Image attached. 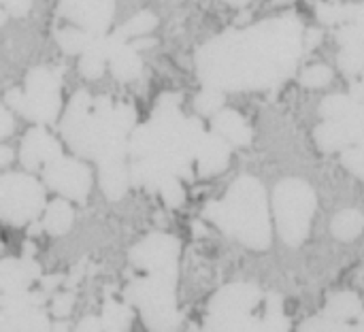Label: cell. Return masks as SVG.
<instances>
[{
    "instance_id": "6da1fadb",
    "label": "cell",
    "mask_w": 364,
    "mask_h": 332,
    "mask_svg": "<svg viewBox=\"0 0 364 332\" xmlns=\"http://www.w3.org/2000/svg\"><path fill=\"white\" fill-rule=\"evenodd\" d=\"M303 53V23L294 15L228 30L196 53V73L205 87L252 92L286 81Z\"/></svg>"
},
{
    "instance_id": "7a4b0ae2",
    "label": "cell",
    "mask_w": 364,
    "mask_h": 332,
    "mask_svg": "<svg viewBox=\"0 0 364 332\" xmlns=\"http://www.w3.org/2000/svg\"><path fill=\"white\" fill-rule=\"evenodd\" d=\"M179 100L177 94L160 96L151 119L130 134V181L139 188L160 190L171 177H190L205 128L198 119L181 115Z\"/></svg>"
},
{
    "instance_id": "3957f363",
    "label": "cell",
    "mask_w": 364,
    "mask_h": 332,
    "mask_svg": "<svg viewBox=\"0 0 364 332\" xmlns=\"http://www.w3.org/2000/svg\"><path fill=\"white\" fill-rule=\"evenodd\" d=\"M62 134L70 149L98 164L126 160L130 134L136 128V111L130 105H113L111 98H90L77 92L62 117Z\"/></svg>"
},
{
    "instance_id": "277c9868",
    "label": "cell",
    "mask_w": 364,
    "mask_h": 332,
    "mask_svg": "<svg viewBox=\"0 0 364 332\" xmlns=\"http://www.w3.org/2000/svg\"><path fill=\"white\" fill-rule=\"evenodd\" d=\"M205 218L252 250L271 245V218L267 192L256 177H239L226 192L224 200L205 207Z\"/></svg>"
},
{
    "instance_id": "5b68a950",
    "label": "cell",
    "mask_w": 364,
    "mask_h": 332,
    "mask_svg": "<svg viewBox=\"0 0 364 332\" xmlns=\"http://www.w3.org/2000/svg\"><path fill=\"white\" fill-rule=\"evenodd\" d=\"M175 273H147L126 288V301L141 309L143 322L151 332H173L179 324L175 299Z\"/></svg>"
},
{
    "instance_id": "8992f818",
    "label": "cell",
    "mask_w": 364,
    "mask_h": 332,
    "mask_svg": "<svg viewBox=\"0 0 364 332\" xmlns=\"http://www.w3.org/2000/svg\"><path fill=\"white\" fill-rule=\"evenodd\" d=\"M316 192L303 179H284L273 192V213L279 237L286 245L299 247L311 228L316 213Z\"/></svg>"
},
{
    "instance_id": "52a82bcc",
    "label": "cell",
    "mask_w": 364,
    "mask_h": 332,
    "mask_svg": "<svg viewBox=\"0 0 364 332\" xmlns=\"http://www.w3.org/2000/svg\"><path fill=\"white\" fill-rule=\"evenodd\" d=\"M60 85L62 79L55 70L38 66L26 77L23 90H9L4 102L30 122L51 124L60 113Z\"/></svg>"
},
{
    "instance_id": "ba28073f",
    "label": "cell",
    "mask_w": 364,
    "mask_h": 332,
    "mask_svg": "<svg viewBox=\"0 0 364 332\" xmlns=\"http://www.w3.org/2000/svg\"><path fill=\"white\" fill-rule=\"evenodd\" d=\"M45 207L41 183L23 173H9L0 179V218L11 226H26Z\"/></svg>"
},
{
    "instance_id": "9c48e42d",
    "label": "cell",
    "mask_w": 364,
    "mask_h": 332,
    "mask_svg": "<svg viewBox=\"0 0 364 332\" xmlns=\"http://www.w3.org/2000/svg\"><path fill=\"white\" fill-rule=\"evenodd\" d=\"M43 177L45 183L55 190L58 194L77 200V203H85L90 188H92V175L90 168L85 164H81L79 160L73 158H58L51 164H47L43 168Z\"/></svg>"
},
{
    "instance_id": "30bf717a",
    "label": "cell",
    "mask_w": 364,
    "mask_h": 332,
    "mask_svg": "<svg viewBox=\"0 0 364 332\" xmlns=\"http://www.w3.org/2000/svg\"><path fill=\"white\" fill-rule=\"evenodd\" d=\"M130 260L145 273H175L179 262V241L171 235H149L132 252Z\"/></svg>"
},
{
    "instance_id": "8fae6325",
    "label": "cell",
    "mask_w": 364,
    "mask_h": 332,
    "mask_svg": "<svg viewBox=\"0 0 364 332\" xmlns=\"http://www.w3.org/2000/svg\"><path fill=\"white\" fill-rule=\"evenodd\" d=\"M58 13L81 30L98 36L107 34L113 21L115 0H58Z\"/></svg>"
},
{
    "instance_id": "7c38bea8",
    "label": "cell",
    "mask_w": 364,
    "mask_h": 332,
    "mask_svg": "<svg viewBox=\"0 0 364 332\" xmlns=\"http://www.w3.org/2000/svg\"><path fill=\"white\" fill-rule=\"evenodd\" d=\"M58 158H62V147L45 128L36 126V128L28 130V134L21 141V149H19V160L26 168H30V171L45 168L47 164H51Z\"/></svg>"
},
{
    "instance_id": "4fadbf2b",
    "label": "cell",
    "mask_w": 364,
    "mask_h": 332,
    "mask_svg": "<svg viewBox=\"0 0 364 332\" xmlns=\"http://www.w3.org/2000/svg\"><path fill=\"white\" fill-rule=\"evenodd\" d=\"M262 301V292L250 284H230L215 292L209 314H254Z\"/></svg>"
},
{
    "instance_id": "5bb4252c",
    "label": "cell",
    "mask_w": 364,
    "mask_h": 332,
    "mask_svg": "<svg viewBox=\"0 0 364 332\" xmlns=\"http://www.w3.org/2000/svg\"><path fill=\"white\" fill-rule=\"evenodd\" d=\"M230 160V143L222 139L220 134L205 132L198 154H196V164H198V175L200 177H213L222 173L228 166Z\"/></svg>"
},
{
    "instance_id": "9a60e30c",
    "label": "cell",
    "mask_w": 364,
    "mask_h": 332,
    "mask_svg": "<svg viewBox=\"0 0 364 332\" xmlns=\"http://www.w3.org/2000/svg\"><path fill=\"white\" fill-rule=\"evenodd\" d=\"M41 269L38 264L30 258L23 256L21 260H4L0 264V288L2 294H19L30 288L34 279H38Z\"/></svg>"
},
{
    "instance_id": "2e32d148",
    "label": "cell",
    "mask_w": 364,
    "mask_h": 332,
    "mask_svg": "<svg viewBox=\"0 0 364 332\" xmlns=\"http://www.w3.org/2000/svg\"><path fill=\"white\" fill-rule=\"evenodd\" d=\"M211 130L215 134H220L222 139H226L230 145H239V147H245L252 143V128L250 124L245 122V117L232 109H222L218 115H213L211 119Z\"/></svg>"
},
{
    "instance_id": "e0dca14e",
    "label": "cell",
    "mask_w": 364,
    "mask_h": 332,
    "mask_svg": "<svg viewBox=\"0 0 364 332\" xmlns=\"http://www.w3.org/2000/svg\"><path fill=\"white\" fill-rule=\"evenodd\" d=\"M316 143L322 151L326 154H335V151H346L350 147H354V139L352 132L348 128L346 122L341 119H324V124H320L316 128Z\"/></svg>"
},
{
    "instance_id": "ac0fdd59",
    "label": "cell",
    "mask_w": 364,
    "mask_h": 332,
    "mask_svg": "<svg viewBox=\"0 0 364 332\" xmlns=\"http://www.w3.org/2000/svg\"><path fill=\"white\" fill-rule=\"evenodd\" d=\"M109 66H111L113 77L122 83L134 81L143 73V60L139 58V49L132 43L117 45L109 58Z\"/></svg>"
},
{
    "instance_id": "d6986e66",
    "label": "cell",
    "mask_w": 364,
    "mask_h": 332,
    "mask_svg": "<svg viewBox=\"0 0 364 332\" xmlns=\"http://www.w3.org/2000/svg\"><path fill=\"white\" fill-rule=\"evenodd\" d=\"M100 166V186L107 198L119 200L126 192L130 181V168L126 166V160H109L98 164Z\"/></svg>"
},
{
    "instance_id": "ffe728a7",
    "label": "cell",
    "mask_w": 364,
    "mask_h": 332,
    "mask_svg": "<svg viewBox=\"0 0 364 332\" xmlns=\"http://www.w3.org/2000/svg\"><path fill=\"white\" fill-rule=\"evenodd\" d=\"M324 316L339 322H354L363 318V303L354 292H339L326 303Z\"/></svg>"
},
{
    "instance_id": "44dd1931",
    "label": "cell",
    "mask_w": 364,
    "mask_h": 332,
    "mask_svg": "<svg viewBox=\"0 0 364 332\" xmlns=\"http://www.w3.org/2000/svg\"><path fill=\"white\" fill-rule=\"evenodd\" d=\"M318 19L328 26H346L364 15V4H318Z\"/></svg>"
},
{
    "instance_id": "7402d4cb",
    "label": "cell",
    "mask_w": 364,
    "mask_h": 332,
    "mask_svg": "<svg viewBox=\"0 0 364 332\" xmlns=\"http://www.w3.org/2000/svg\"><path fill=\"white\" fill-rule=\"evenodd\" d=\"M252 332H288V318L284 314L282 296H277V294L269 296L267 311L260 320L256 318Z\"/></svg>"
},
{
    "instance_id": "603a6c76",
    "label": "cell",
    "mask_w": 364,
    "mask_h": 332,
    "mask_svg": "<svg viewBox=\"0 0 364 332\" xmlns=\"http://www.w3.org/2000/svg\"><path fill=\"white\" fill-rule=\"evenodd\" d=\"M73 224V209L66 200H53L47 211H45V218H43V228L49 232V235H64L68 232Z\"/></svg>"
},
{
    "instance_id": "cb8c5ba5",
    "label": "cell",
    "mask_w": 364,
    "mask_h": 332,
    "mask_svg": "<svg viewBox=\"0 0 364 332\" xmlns=\"http://www.w3.org/2000/svg\"><path fill=\"white\" fill-rule=\"evenodd\" d=\"M333 235L339 241H354L364 230V215L358 209H346L335 215L333 220Z\"/></svg>"
},
{
    "instance_id": "d4e9b609",
    "label": "cell",
    "mask_w": 364,
    "mask_h": 332,
    "mask_svg": "<svg viewBox=\"0 0 364 332\" xmlns=\"http://www.w3.org/2000/svg\"><path fill=\"white\" fill-rule=\"evenodd\" d=\"M102 331L105 332H128L130 322H132V309L126 307L124 303L107 301L102 307Z\"/></svg>"
},
{
    "instance_id": "484cf974",
    "label": "cell",
    "mask_w": 364,
    "mask_h": 332,
    "mask_svg": "<svg viewBox=\"0 0 364 332\" xmlns=\"http://www.w3.org/2000/svg\"><path fill=\"white\" fill-rule=\"evenodd\" d=\"M96 34H90L85 30H75V28H62L55 32V43L60 45V49L64 53H70V55H83L92 41H94Z\"/></svg>"
},
{
    "instance_id": "4316f807",
    "label": "cell",
    "mask_w": 364,
    "mask_h": 332,
    "mask_svg": "<svg viewBox=\"0 0 364 332\" xmlns=\"http://www.w3.org/2000/svg\"><path fill=\"white\" fill-rule=\"evenodd\" d=\"M299 332H364V318H358L354 322H339L322 314L307 320Z\"/></svg>"
},
{
    "instance_id": "83f0119b",
    "label": "cell",
    "mask_w": 364,
    "mask_h": 332,
    "mask_svg": "<svg viewBox=\"0 0 364 332\" xmlns=\"http://www.w3.org/2000/svg\"><path fill=\"white\" fill-rule=\"evenodd\" d=\"M156 26H158V17H156L151 11H141V13H136L134 17H130L126 23H122V26L115 30V34H117L119 38H124V41L130 43V38L143 36V34L151 32Z\"/></svg>"
},
{
    "instance_id": "f1b7e54d",
    "label": "cell",
    "mask_w": 364,
    "mask_h": 332,
    "mask_svg": "<svg viewBox=\"0 0 364 332\" xmlns=\"http://www.w3.org/2000/svg\"><path fill=\"white\" fill-rule=\"evenodd\" d=\"M356 105H358V100H354L350 94L348 96L346 94H333V96L322 100L320 113L324 119H346L354 111Z\"/></svg>"
},
{
    "instance_id": "f546056e",
    "label": "cell",
    "mask_w": 364,
    "mask_h": 332,
    "mask_svg": "<svg viewBox=\"0 0 364 332\" xmlns=\"http://www.w3.org/2000/svg\"><path fill=\"white\" fill-rule=\"evenodd\" d=\"M194 107L200 115H218L224 107V92L215 87H203V92L194 98Z\"/></svg>"
},
{
    "instance_id": "4dcf8cb0",
    "label": "cell",
    "mask_w": 364,
    "mask_h": 332,
    "mask_svg": "<svg viewBox=\"0 0 364 332\" xmlns=\"http://www.w3.org/2000/svg\"><path fill=\"white\" fill-rule=\"evenodd\" d=\"M337 41L341 47H356V49H364V15L360 19L346 23L339 28L337 32Z\"/></svg>"
},
{
    "instance_id": "1f68e13d",
    "label": "cell",
    "mask_w": 364,
    "mask_h": 332,
    "mask_svg": "<svg viewBox=\"0 0 364 332\" xmlns=\"http://www.w3.org/2000/svg\"><path fill=\"white\" fill-rule=\"evenodd\" d=\"M339 68L348 77H356V75L364 73V49L341 47V51H339Z\"/></svg>"
},
{
    "instance_id": "d6a6232c",
    "label": "cell",
    "mask_w": 364,
    "mask_h": 332,
    "mask_svg": "<svg viewBox=\"0 0 364 332\" xmlns=\"http://www.w3.org/2000/svg\"><path fill=\"white\" fill-rule=\"evenodd\" d=\"M105 64H107V58H102L94 49H87L79 60V70L85 79H98L105 73Z\"/></svg>"
},
{
    "instance_id": "836d02e7",
    "label": "cell",
    "mask_w": 364,
    "mask_h": 332,
    "mask_svg": "<svg viewBox=\"0 0 364 332\" xmlns=\"http://www.w3.org/2000/svg\"><path fill=\"white\" fill-rule=\"evenodd\" d=\"M331 81H333V73L328 66H311L301 75V83L311 90H320V87L328 85Z\"/></svg>"
},
{
    "instance_id": "e575fe53",
    "label": "cell",
    "mask_w": 364,
    "mask_h": 332,
    "mask_svg": "<svg viewBox=\"0 0 364 332\" xmlns=\"http://www.w3.org/2000/svg\"><path fill=\"white\" fill-rule=\"evenodd\" d=\"M341 122H346V124H348V128H350V132H352V139H354V145L364 147V105L363 102H358V105L354 107V111H352L346 119H341Z\"/></svg>"
},
{
    "instance_id": "d590c367",
    "label": "cell",
    "mask_w": 364,
    "mask_h": 332,
    "mask_svg": "<svg viewBox=\"0 0 364 332\" xmlns=\"http://www.w3.org/2000/svg\"><path fill=\"white\" fill-rule=\"evenodd\" d=\"M341 162H343V166H346L352 175H356L358 179H363L364 181V147L354 145V147L346 149V151L341 154Z\"/></svg>"
},
{
    "instance_id": "8d00e7d4",
    "label": "cell",
    "mask_w": 364,
    "mask_h": 332,
    "mask_svg": "<svg viewBox=\"0 0 364 332\" xmlns=\"http://www.w3.org/2000/svg\"><path fill=\"white\" fill-rule=\"evenodd\" d=\"M160 196H162V200L168 205V207H179L181 203H183V198H186V194H183V188H181V183H179V177H171V179H166L162 186H160Z\"/></svg>"
},
{
    "instance_id": "74e56055",
    "label": "cell",
    "mask_w": 364,
    "mask_h": 332,
    "mask_svg": "<svg viewBox=\"0 0 364 332\" xmlns=\"http://www.w3.org/2000/svg\"><path fill=\"white\" fill-rule=\"evenodd\" d=\"M2 4H4V13L13 17H23L32 9V0H2Z\"/></svg>"
},
{
    "instance_id": "f35d334b",
    "label": "cell",
    "mask_w": 364,
    "mask_h": 332,
    "mask_svg": "<svg viewBox=\"0 0 364 332\" xmlns=\"http://www.w3.org/2000/svg\"><path fill=\"white\" fill-rule=\"evenodd\" d=\"M73 305H75V296L66 292V294H62V296H58V299L53 301V305H51V314H53L55 318H64V316H68V314H70Z\"/></svg>"
},
{
    "instance_id": "ab89813d",
    "label": "cell",
    "mask_w": 364,
    "mask_h": 332,
    "mask_svg": "<svg viewBox=\"0 0 364 332\" xmlns=\"http://www.w3.org/2000/svg\"><path fill=\"white\" fill-rule=\"evenodd\" d=\"M13 132V115L9 111V107L0 109V139H6Z\"/></svg>"
},
{
    "instance_id": "60d3db41",
    "label": "cell",
    "mask_w": 364,
    "mask_h": 332,
    "mask_svg": "<svg viewBox=\"0 0 364 332\" xmlns=\"http://www.w3.org/2000/svg\"><path fill=\"white\" fill-rule=\"evenodd\" d=\"M75 332H105L102 331V322L98 320V318H83L81 322H79V326H77V331Z\"/></svg>"
},
{
    "instance_id": "b9f144b4",
    "label": "cell",
    "mask_w": 364,
    "mask_h": 332,
    "mask_svg": "<svg viewBox=\"0 0 364 332\" xmlns=\"http://www.w3.org/2000/svg\"><path fill=\"white\" fill-rule=\"evenodd\" d=\"M350 96H352L354 100H358V102H363L364 105V79H360L358 83H354V85L350 87Z\"/></svg>"
},
{
    "instance_id": "7bdbcfd3",
    "label": "cell",
    "mask_w": 364,
    "mask_h": 332,
    "mask_svg": "<svg viewBox=\"0 0 364 332\" xmlns=\"http://www.w3.org/2000/svg\"><path fill=\"white\" fill-rule=\"evenodd\" d=\"M60 279H62V277H58V275H55V277H45V279H43V292H47L49 288L58 286V284H60Z\"/></svg>"
},
{
    "instance_id": "ee69618b",
    "label": "cell",
    "mask_w": 364,
    "mask_h": 332,
    "mask_svg": "<svg viewBox=\"0 0 364 332\" xmlns=\"http://www.w3.org/2000/svg\"><path fill=\"white\" fill-rule=\"evenodd\" d=\"M0 332H17V331H15V326H13V322H11V320H6L4 316H0Z\"/></svg>"
},
{
    "instance_id": "f6af8a7d",
    "label": "cell",
    "mask_w": 364,
    "mask_h": 332,
    "mask_svg": "<svg viewBox=\"0 0 364 332\" xmlns=\"http://www.w3.org/2000/svg\"><path fill=\"white\" fill-rule=\"evenodd\" d=\"M11 158H13L11 149H9V147H2V149H0V164H2V166H4V164H9V162H11Z\"/></svg>"
},
{
    "instance_id": "bcb514c9",
    "label": "cell",
    "mask_w": 364,
    "mask_h": 332,
    "mask_svg": "<svg viewBox=\"0 0 364 332\" xmlns=\"http://www.w3.org/2000/svg\"><path fill=\"white\" fill-rule=\"evenodd\" d=\"M132 45H134L136 49H143V47H151V45H154V41H149V38H143V41H134Z\"/></svg>"
},
{
    "instance_id": "7dc6e473",
    "label": "cell",
    "mask_w": 364,
    "mask_h": 332,
    "mask_svg": "<svg viewBox=\"0 0 364 332\" xmlns=\"http://www.w3.org/2000/svg\"><path fill=\"white\" fill-rule=\"evenodd\" d=\"M222 2H226L228 6H245L250 0H222Z\"/></svg>"
},
{
    "instance_id": "c3c4849f",
    "label": "cell",
    "mask_w": 364,
    "mask_h": 332,
    "mask_svg": "<svg viewBox=\"0 0 364 332\" xmlns=\"http://www.w3.org/2000/svg\"><path fill=\"white\" fill-rule=\"evenodd\" d=\"M53 332H68V331H66V326H64V324H58V326L53 328Z\"/></svg>"
}]
</instances>
